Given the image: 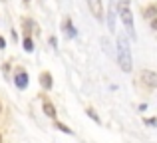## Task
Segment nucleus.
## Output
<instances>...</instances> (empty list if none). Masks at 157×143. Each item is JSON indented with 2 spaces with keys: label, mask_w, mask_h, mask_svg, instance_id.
I'll use <instances>...</instances> for the list:
<instances>
[{
  "label": "nucleus",
  "mask_w": 157,
  "mask_h": 143,
  "mask_svg": "<svg viewBox=\"0 0 157 143\" xmlns=\"http://www.w3.org/2000/svg\"><path fill=\"white\" fill-rule=\"evenodd\" d=\"M0 115H2V101H0Z\"/></svg>",
  "instance_id": "15"
},
{
  "label": "nucleus",
  "mask_w": 157,
  "mask_h": 143,
  "mask_svg": "<svg viewBox=\"0 0 157 143\" xmlns=\"http://www.w3.org/2000/svg\"><path fill=\"white\" fill-rule=\"evenodd\" d=\"M56 129H60V131H64V133H68V135H72V129L68 127V125H64V123H56Z\"/></svg>",
  "instance_id": "12"
},
{
  "label": "nucleus",
  "mask_w": 157,
  "mask_h": 143,
  "mask_svg": "<svg viewBox=\"0 0 157 143\" xmlns=\"http://www.w3.org/2000/svg\"><path fill=\"white\" fill-rule=\"evenodd\" d=\"M22 46H24V50H26V52H32V50H34V42H32L30 34H26V38L22 40Z\"/></svg>",
  "instance_id": "9"
},
{
  "label": "nucleus",
  "mask_w": 157,
  "mask_h": 143,
  "mask_svg": "<svg viewBox=\"0 0 157 143\" xmlns=\"http://www.w3.org/2000/svg\"><path fill=\"white\" fill-rule=\"evenodd\" d=\"M40 84H42V88L52 89V73L50 72H42L40 73Z\"/></svg>",
  "instance_id": "6"
},
{
  "label": "nucleus",
  "mask_w": 157,
  "mask_h": 143,
  "mask_svg": "<svg viewBox=\"0 0 157 143\" xmlns=\"http://www.w3.org/2000/svg\"><path fill=\"white\" fill-rule=\"evenodd\" d=\"M24 2H30V0H24Z\"/></svg>",
  "instance_id": "17"
},
{
  "label": "nucleus",
  "mask_w": 157,
  "mask_h": 143,
  "mask_svg": "<svg viewBox=\"0 0 157 143\" xmlns=\"http://www.w3.org/2000/svg\"><path fill=\"white\" fill-rule=\"evenodd\" d=\"M44 113H46L48 117H56V107H54V105L50 103V101H44Z\"/></svg>",
  "instance_id": "8"
},
{
  "label": "nucleus",
  "mask_w": 157,
  "mask_h": 143,
  "mask_svg": "<svg viewBox=\"0 0 157 143\" xmlns=\"http://www.w3.org/2000/svg\"><path fill=\"white\" fill-rule=\"evenodd\" d=\"M0 143H2V135H0Z\"/></svg>",
  "instance_id": "16"
},
{
  "label": "nucleus",
  "mask_w": 157,
  "mask_h": 143,
  "mask_svg": "<svg viewBox=\"0 0 157 143\" xmlns=\"http://www.w3.org/2000/svg\"><path fill=\"white\" fill-rule=\"evenodd\" d=\"M119 20L123 22V26L127 28L131 38H135V30H133V14H131V8H129V0H121L119 2Z\"/></svg>",
  "instance_id": "2"
},
{
  "label": "nucleus",
  "mask_w": 157,
  "mask_h": 143,
  "mask_svg": "<svg viewBox=\"0 0 157 143\" xmlns=\"http://www.w3.org/2000/svg\"><path fill=\"white\" fill-rule=\"evenodd\" d=\"M64 26H66V30H68V36H72V38H74V36H76V28L72 26V22H70V20H66Z\"/></svg>",
  "instance_id": "10"
},
{
  "label": "nucleus",
  "mask_w": 157,
  "mask_h": 143,
  "mask_svg": "<svg viewBox=\"0 0 157 143\" xmlns=\"http://www.w3.org/2000/svg\"><path fill=\"white\" fill-rule=\"evenodd\" d=\"M86 113H88V115H90V117H92V119H94V121H96V123H101V119H100V115H98V113H96V111H94V109H92V107H90V109H86Z\"/></svg>",
  "instance_id": "11"
},
{
  "label": "nucleus",
  "mask_w": 157,
  "mask_h": 143,
  "mask_svg": "<svg viewBox=\"0 0 157 143\" xmlns=\"http://www.w3.org/2000/svg\"><path fill=\"white\" fill-rule=\"evenodd\" d=\"M117 64L123 72H131L133 62H131V52H129V44L123 36L117 38Z\"/></svg>",
  "instance_id": "1"
},
{
  "label": "nucleus",
  "mask_w": 157,
  "mask_h": 143,
  "mask_svg": "<svg viewBox=\"0 0 157 143\" xmlns=\"http://www.w3.org/2000/svg\"><path fill=\"white\" fill-rule=\"evenodd\" d=\"M86 2H88V8L94 14V18L96 20L104 18V4H101V0H86Z\"/></svg>",
  "instance_id": "4"
},
{
  "label": "nucleus",
  "mask_w": 157,
  "mask_h": 143,
  "mask_svg": "<svg viewBox=\"0 0 157 143\" xmlns=\"http://www.w3.org/2000/svg\"><path fill=\"white\" fill-rule=\"evenodd\" d=\"M0 48H6V42H4V38L0 36Z\"/></svg>",
  "instance_id": "14"
},
{
  "label": "nucleus",
  "mask_w": 157,
  "mask_h": 143,
  "mask_svg": "<svg viewBox=\"0 0 157 143\" xmlns=\"http://www.w3.org/2000/svg\"><path fill=\"white\" fill-rule=\"evenodd\" d=\"M14 84H16V88L26 89V85H28V73L24 72V70H18V72L14 73Z\"/></svg>",
  "instance_id": "5"
},
{
  "label": "nucleus",
  "mask_w": 157,
  "mask_h": 143,
  "mask_svg": "<svg viewBox=\"0 0 157 143\" xmlns=\"http://www.w3.org/2000/svg\"><path fill=\"white\" fill-rule=\"evenodd\" d=\"M139 80L147 89H155L157 88V73L153 70H141L139 72Z\"/></svg>",
  "instance_id": "3"
},
{
  "label": "nucleus",
  "mask_w": 157,
  "mask_h": 143,
  "mask_svg": "<svg viewBox=\"0 0 157 143\" xmlns=\"http://www.w3.org/2000/svg\"><path fill=\"white\" fill-rule=\"evenodd\" d=\"M155 16H157V6H155V4H149V6L143 10V18L151 20V18H155Z\"/></svg>",
  "instance_id": "7"
},
{
  "label": "nucleus",
  "mask_w": 157,
  "mask_h": 143,
  "mask_svg": "<svg viewBox=\"0 0 157 143\" xmlns=\"http://www.w3.org/2000/svg\"><path fill=\"white\" fill-rule=\"evenodd\" d=\"M145 123L149 125V127H153V125H155V119H153V117H149V119H145Z\"/></svg>",
  "instance_id": "13"
}]
</instances>
